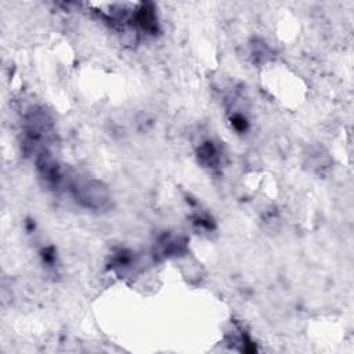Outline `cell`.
Segmentation results:
<instances>
[{
    "mask_svg": "<svg viewBox=\"0 0 354 354\" xmlns=\"http://www.w3.org/2000/svg\"><path fill=\"white\" fill-rule=\"evenodd\" d=\"M76 201L90 209H102L108 205L109 195L106 188L95 180H80L72 185Z\"/></svg>",
    "mask_w": 354,
    "mask_h": 354,
    "instance_id": "cell-1",
    "label": "cell"
}]
</instances>
